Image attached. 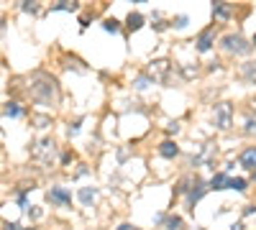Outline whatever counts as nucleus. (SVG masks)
<instances>
[{
    "instance_id": "f257e3e1",
    "label": "nucleus",
    "mask_w": 256,
    "mask_h": 230,
    "mask_svg": "<svg viewBox=\"0 0 256 230\" xmlns=\"http://www.w3.org/2000/svg\"><path fill=\"white\" fill-rule=\"evenodd\" d=\"M31 95H33V100H39L41 105H49L51 100H57V82H54V79H49V77H44V74L33 77V82H31Z\"/></svg>"
},
{
    "instance_id": "412c9836",
    "label": "nucleus",
    "mask_w": 256,
    "mask_h": 230,
    "mask_svg": "<svg viewBox=\"0 0 256 230\" xmlns=\"http://www.w3.org/2000/svg\"><path fill=\"white\" fill-rule=\"evenodd\" d=\"M174 26H177V28H185V26H187V18H185V16H180V18L174 21Z\"/></svg>"
},
{
    "instance_id": "7ed1b4c3",
    "label": "nucleus",
    "mask_w": 256,
    "mask_h": 230,
    "mask_svg": "<svg viewBox=\"0 0 256 230\" xmlns=\"http://www.w3.org/2000/svg\"><path fill=\"white\" fill-rule=\"evenodd\" d=\"M215 125L218 128H231V105L228 102H220V105H215Z\"/></svg>"
},
{
    "instance_id": "f8f14e48",
    "label": "nucleus",
    "mask_w": 256,
    "mask_h": 230,
    "mask_svg": "<svg viewBox=\"0 0 256 230\" xmlns=\"http://www.w3.org/2000/svg\"><path fill=\"white\" fill-rule=\"evenodd\" d=\"M226 189H236V192H243L246 189V179H241V177H228V184H226Z\"/></svg>"
},
{
    "instance_id": "6ab92c4d",
    "label": "nucleus",
    "mask_w": 256,
    "mask_h": 230,
    "mask_svg": "<svg viewBox=\"0 0 256 230\" xmlns=\"http://www.w3.org/2000/svg\"><path fill=\"white\" fill-rule=\"evenodd\" d=\"M133 85H136L139 90H143V87H149V77H139V79H136V82H133Z\"/></svg>"
},
{
    "instance_id": "423d86ee",
    "label": "nucleus",
    "mask_w": 256,
    "mask_h": 230,
    "mask_svg": "<svg viewBox=\"0 0 256 230\" xmlns=\"http://www.w3.org/2000/svg\"><path fill=\"white\" fill-rule=\"evenodd\" d=\"M213 44H215V31L208 28V31L200 33V39H197V51H210Z\"/></svg>"
},
{
    "instance_id": "a211bd4d",
    "label": "nucleus",
    "mask_w": 256,
    "mask_h": 230,
    "mask_svg": "<svg viewBox=\"0 0 256 230\" xmlns=\"http://www.w3.org/2000/svg\"><path fill=\"white\" fill-rule=\"evenodd\" d=\"M51 10H77V3H70V0H64V3H59V5H54Z\"/></svg>"
},
{
    "instance_id": "b1692460",
    "label": "nucleus",
    "mask_w": 256,
    "mask_h": 230,
    "mask_svg": "<svg viewBox=\"0 0 256 230\" xmlns=\"http://www.w3.org/2000/svg\"><path fill=\"white\" fill-rule=\"evenodd\" d=\"M116 230H136L133 225H120V228H116Z\"/></svg>"
},
{
    "instance_id": "0eeeda50",
    "label": "nucleus",
    "mask_w": 256,
    "mask_h": 230,
    "mask_svg": "<svg viewBox=\"0 0 256 230\" xmlns=\"http://www.w3.org/2000/svg\"><path fill=\"white\" fill-rule=\"evenodd\" d=\"M241 166L243 169H251V171L256 169V146H249L246 151L241 154Z\"/></svg>"
},
{
    "instance_id": "ddd939ff",
    "label": "nucleus",
    "mask_w": 256,
    "mask_h": 230,
    "mask_svg": "<svg viewBox=\"0 0 256 230\" xmlns=\"http://www.w3.org/2000/svg\"><path fill=\"white\" fill-rule=\"evenodd\" d=\"M95 194H97V192H95L93 187H82V189H80V200H82V205H90V202L95 200Z\"/></svg>"
},
{
    "instance_id": "2eb2a0df",
    "label": "nucleus",
    "mask_w": 256,
    "mask_h": 230,
    "mask_svg": "<svg viewBox=\"0 0 256 230\" xmlns=\"http://www.w3.org/2000/svg\"><path fill=\"white\" fill-rule=\"evenodd\" d=\"M182 228V217H166V230H180Z\"/></svg>"
},
{
    "instance_id": "aec40b11",
    "label": "nucleus",
    "mask_w": 256,
    "mask_h": 230,
    "mask_svg": "<svg viewBox=\"0 0 256 230\" xmlns=\"http://www.w3.org/2000/svg\"><path fill=\"white\" fill-rule=\"evenodd\" d=\"M23 10H28V13H36L39 5H36V3H23Z\"/></svg>"
},
{
    "instance_id": "9b49d317",
    "label": "nucleus",
    "mask_w": 256,
    "mask_h": 230,
    "mask_svg": "<svg viewBox=\"0 0 256 230\" xmlns=\"http://www.w3.org/2000/svg\"><path fill=\"white\" fill-rule=\"evenodd\" d=\"M126 26H128L131 31H139V28L143 26V16H141V13H131L128 21H126Z\"/></svg>"
},
{
    "instance_id": "1a4fd4ad",
    "label": "nucleus",
    "mask_w": 256,
    "mask_h": 230,
    "mask_svg": "<svg viewBox=\"0 0 256 230\" xmlns=\"http://www.w3.org/2000/svg\"><path fill=\"white\" fill-rule=\"evenodd\" d=\"M213 16L220 21H228L231 18V5L228 3H213Z\"/></svg>"
},
{
    "instance_id": "4be33fe9",
    "label": "nucleus",
    "mask_w": 256,
    "mask_h": 230,
    "mask_svg": "<svg viewBox=\"0 0 256 230\" xmlns=\"http://www.w3.org/2000/svg\"><path fill=\"white\" fill-rule=\"evenodd\" d=\"M3 230H23V228H21L18 223H8V225H5Z\"/></svg>"
},
{
    "instance_id": "a878e982",
    "label": "nucleus",
    "mask_w": 256,
    "mask_h": 230,
    "mask_svg": "<svg viewBox=\"0 0 256 230\" xmlns=\"http://www.w3.org/2000/svg\"><path fill=\"white\" fill-rule=\"evenodd\" d=\"M251 179H254V182H256V169H254V174H251Z\"/></svg>"
},
{
    "instance_id": "f03ea898",
    "label": "nucleus",
    "mask_w": 256,
    "mask_h": 230,
    "mask_svg": "<svg viewBox=\"0 0 256 230\" xmlns=\"http://www.w3.org/2000/svg\"><path fill=\"white\" fill-rule=\"evenodd\" d=\"M223 46H226L228 51H236V54L251 51V44H246V41H243V36H238V33H231V36H226L223 39Z\"/></svg>"
},
{
    "instance_id": "20e7f679",
    "label": "nucleus",
    "mask_w": 256,
    "mask_h": 230,
    "mask_svg": "<svg viewBox=\"0 0 256 230\" xmlns=\"http://www.w3.org/2000/svg\"><path fill=\"white\" fill-rule=\"evenodd\" d=\"M205 192H208L205 182L195 179V182H192V187H190V194H187V205H190V207H195L200 200H203V194H205Z\"/></svg>"
},
{
    "instance_id": "dca6fc26",
    "label": "nucleus",
    "mask_w": 256,
    "mask_h": 230,
    "mask_svg": "<svg viewBox=\"0 0 256 230\" xmlns=\"http://www.w3.org/2000/svg\"><path fill=\"white\" fill-rule=\"evenodd\" d=\"M243 74H246L251 82L256 79V62H249V64H243Z\"/></svg>"
},
{
    "instance_id": "f3484780",
    "label": "nucleus",
    "mask_w": 256,
    "mask_h": 230,
    "mask_svg": "<svg viewBox=\"0 0 256 230\" xmlns=\"http://www.w3.org/2000/svg\"><path fill=\"white\" fill-rule=\"evenodd\" d=\"M5 115H8V118H18V115H21V108L16 105V102H8V108H5Z\"/></svg>"
},
{
    "instance_id": "bb28decb",
    "label": "nucleus",
    "mask_w": 256,
    "mask_h": 230,
    "mask_svg": "<svg viewBox=\"0 0 256 230\" xmlns=\"http://www.w3.org/2000/svg\"><path fill=\"white\" fill-rule=\"evenodd\" d=\"M254 44H256V36H254Z\"/></svg>"
},
{
    "instance_id": "5701e85b",
    "label": "nucleus",
    "mask_w": 256,
    "mask_h": 230,
    "mask_svg": "<svg viewBox=\"0 0 256 230\" xmlns=\"http://www.w3.org/2000/svg\"><path fill=\"white\" fill-rule=\"evenodd\" d=\"M80 133V123H74V125H70V136H77Z\"/></svg>"
},
{
    "instance_id": "4468645a",
    "label": "nucleus",
    "mask_w": 256,
    "mask_h": 230,
    "mask_svg": "<svg viewBox=\"0 0 256 230\" xmlns=\"http://www.w3.org/2000/svg\"><path fill=\"white\" fill-rule=\"evenodd\" d=\"M103 28H105L108 33H118V31H120V23H118L116 18H108V21L103 23Z\"/></svg>"
},
{
    "instance_id": "6e6552de",
    "label": "nucleus",
    "mask_w": 256,
    "mask_h": 230,
    "mask_svg": "<svg viewBox=\"0 0 256 230\" xmlns=\"http://www.w3.org/2000/svg\"><path fill=\"white\" fill-rule=\"evenodd\" d=\"M159 154H162L164 159H174L177 154H180V146H177L174 141H164V143L159 146Z\"/></svg>"
},
{
    "instance_id": "393cba45",
    "label": "nucleus",
    "mask_w": 256,
    "mask_h": 230,
    "mask_svg": "<svg viewBox=\"0 0 256 230\" xmlns=\"http://www.w3.org/2000/svg\"><path fill=\"white\" fill-rule=\"evenodd\" d=\"M231 230H243V225H241V223H236V225H231Z\"/></svg>"
},
{
    "instance_id": "39448f33",
    "label": "nucleus",
    "mask_w": 256,
    "mask_h": 230,
    "mask_svg": "<svg viewBox=\"0 0 256 230\" xmlns=\"http://www.w3.org/2000/svg\"><path fill=\"white\" fill-rule=\"evenodd\" d=\"M49 202L51 205H70L72 202V194L67 192L64 187H51L49 189Z\"/></svg>"
},
{
    "instance_id": "9d476101",
    "label": "nucleus",
    "mask_w": 256,
    "mask_h": 230,
    "mask_svg": "<svg viewBox=\"0 0 256 230\" xmlns=\"http://www.w3.org/2000/svg\"><path fill=\"white\" fill-rule=\"evenodd\" d=\"M226 184H228V174H215L213 179H210L208 189H226Z\"/></svg>"
}]
</instances>
